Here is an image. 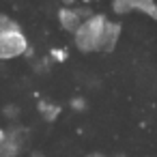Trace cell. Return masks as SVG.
<instances>
[{
  "mask_svg": "<svg viewBox=\"0 0 157 157\" xmlns=\"http://www.w3.org/2000/svg\"><path fill=\"white\" fill-rule=\"evenodd\" d=\"M48 58L52 60V65H54V63H56V65H63V63L69 60V50H67L65 45H54V48H50Z\"/></svg>",
  "mask_w": 157,
  "mask_h": 157,
  "instance_id": "52a82bcc",
  "label": "cell"
},
{
  "mask_svg": "<svg viewBox=\"0 0 157 157\" xmlns=\"http://www.w3.org/2000/svg\"><path fill=\"white\" fill-rule=\"evenodd\" d=\"M7 136H9V129H7V127H0V144L7 140Z\"/></svg>",
  "mask_w": 157,
  "mask_h": 157,
  "instance_id": "8fae6325",
  "label": "cell"
},
{
  "mask_svg": "<svg viewBox=\"0 0 157 157\" xmlns=\"http://www.w3.org/2000/svg\"><path fill=\"white\" fill-rule=\"evenodd\" d=\"M30 157H45L41 151H35V153H30Z\"/></svg>",
  "mask_w": 157,
  "mask_h": 157,
  "instance_id": "2e32d148",
  "label": "cell"
},
{
  "mask_svg": "<svg viewBox=\"0 0 157 157\" xmlns=\"http://www.w3.org/2000/svg\"><path fill=\"white\" fill-rule=\"evenodd\" d=\"M2 116H5L7 121H15V118L20 116V108H17V105H11V103L5 105V108H2Z\"/></svg>",
  "mask_w": 157,
  "mask_h": 157,
  "instance_id": "9c48e42d",
  "label": "cell"
},
{
  "mask_svg": "<svg viewBox=\"0 0 157 157\" xmlns=\"http://www.w3.org/2000/svg\"><path fill=\"white\" fill-rule=\"evenodd\" d=\"M123 24L105 13H88L73 30V48L80 54H112L121 41Z\"/></svg>",
  "mask_w": 157,
  "mask_h": 157,
  "instance_id": "6da1fadb",
  "label": "cell"
},
{
  "mask_svg": "<svg viewBox=\"0 0 157 157\" xmlns=\"http://www.w3.org/2000/svg\"><path fill=\"white\" fill-rule=\"evenodd\" d=\"M110 11L116 17L129 13H142L148 20L157 22V0H110Z\"/></svg>",
  "mask_w": 157,
  "mask_h": 157,
  "instance_id": "3957f363",
  "label": "cell"
},
{
  "mask_svg": "<svg viewBox=\"0 0 157 157\" xmlns=\"http://www.w3.org/2000/svg\"><path fill=\"white\" fill-rule=\"evenodd\" d=\"M97 2H99V0H97Z\"/></svg>",
  "mask_w": 157,
  "mask_h": 157,
  "instance_id": "ac0fdd59",
  "label": "cell"
},
{
  "mask_svg": "<svg viewBox=\"0 0 157 157\" xmlns=\"http://www.w3.org/2000/svg\"><path fill=\"white\" fill-rule=\"evenodd\" d=\"M78 2H80L82 7H88V5H93V2H97V0H78Z\"/></svg>",
  "mask_w": 157,
  "mask_h": 157,
  "instance_id": "5bb4252c",
  "label": "cell"
},
{
  "mask_svg": "<svg viewBox=\"0 0 157 157\" xmlns=\"http://www.w3.org/2000/svg\"><path fill=\"white\" fill-rule=\"evenodd\" d=\"M9 20H11V17H9L7 13H0V26H2V24H7Z\"/></svg>",
  "mask_w": 157,
  "mask_h": 157,
  "instance_id": "4fadbf2b",
  "label": "cell"
},
{
  "mask_svg": "<svg viewBox=\"0 0 157 157\" xmlns=\"http://www.w3.org/2000/svg\"><path fill=\"white\" fill-rule=\"evenodd\" d=\"M60 5H78V0H60Z\"/></svg>",
  "mask_w": 157,
  "mask_h": 157,
  "instance_id": "9a60e30c",
  "label": "cell"
},
{
  "mask_svg": "<svg viewBox=\"0 0 157 157\" xmlns=\"http://www.w3.org/2000/svg\"><path fill=\"white\" fill-rule=\"evenodd\" d=\"M86 157H108L105 153H101V151H93V153H88Z\"/></svg>",
  "mask_w": 157,
  "mask_h": 157,
  "instance_id": "7c38bea8",
  "label": "cell"
},
{
  "mask_svg": "<svg viewBox=\"0 0 157 157\" xmlns=\"http://www.w3.org/2000/svg\"><path fill=\"white\" fill-rule=\"evenodd\" d=\"M37 112L41 114V118H43L45 123H54V121L60 118V114H63V105L56 103V101L39 99V101H37Z\"/></svg>",
  "mask_w": 157,
  "mask_h": 157,
  "instance_id": "5b68a950",
  "label": "cell"
},
{
  "mask_svg": "<svg viewBox=\"0 0 157 157\" xmlns=\"http://www.w3.org/2000/svg\"><path fill=\"white\" fill-rule=\"evenodd\" d=\"M22 56H26V58L33 56L30 39L15 20H9L7 24L0 26V60L9 63V60H17Z\"/></svg>",
  "mask_w": 157,
  "mask_h": 157,
  "instance_id": "7a4b0ae2",
  "label": "cell"
},
{
  "mask_svg": "<svg viewBox=\"0 0 157 157\" xmlns=\"http://www.w3.org/2000/svg\"><path fill=\"white\" fill-rule=\"evenodd\" d=\"M69 110H73V112H86V110H88L86 97H82V95L71 97V99H69Z\"/></svg>",
  "mask_w": 157,
  "mask_h": 157,
  "instance_id": "ba28073f",
  "label": "cell"
},
{
  "mask_svg": "<svg viewBox=\"0 0 157 157\" xmlns=\"http://www.w3.org/2000/svg\"><path fill=\"white\" fill-rule=\"evenodd\" d=\"M22 153V138L9 131L7 140L0 144V157H17Z\"/></svg>",
  "mask_w": 157,
  "mask_h": 157,
  "instance_id": "8992f818",
  "label": "cell"
},
{
  "mask_svg": "<svg viewBox=\"0 0 157 157\" xmlns=\"http://www.w3.org/2000/svg\"><path fill=\"white\" fill-rule=\"evenodd\" d=\"M50 65H52V60L45 56L43 60H37V63H35V71H37V73H45V71L50 69Z\"/></svg>",
  "mask_w": 157,
  "mask_h": 157,
  "instance_id": "30bf717a",
  "label": "cell"
},
{
  "mask_svg": "<svg viewBox=\"0 0 157 157\" xmlns=\"http://www.w3.org/2000/svg\"><path fill=\"white\" fill-rule=\"evenodd\" d=\"M116 157H125V153H118V155H116Z\"/></svg>",
  "mask_w": 157,
  "mask_h": 157,
  "instance_id": "e0dca14e",
  "label": "cell"
},
{
  "mask_svg": "<svg viewBox=\"0 0 157 157\" xmlns=\"http://www.w3.org/2000/svg\"><path fill=\"white\" fill-rule=\"evenodd\" d=\"M88 15V7H78V5H60V9L56 11V22L58 26L73 35V30L82 24V20Z\"/></svg>",
  "mask_w": 157,
  "mask_h": 157,
  "instance_id": "277c9868",
  "label": "cell"
}]
</instances>
